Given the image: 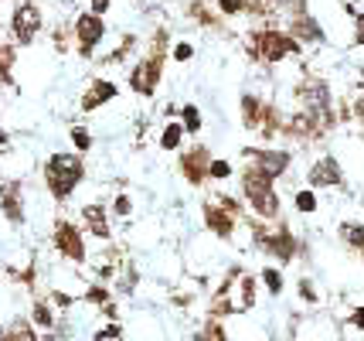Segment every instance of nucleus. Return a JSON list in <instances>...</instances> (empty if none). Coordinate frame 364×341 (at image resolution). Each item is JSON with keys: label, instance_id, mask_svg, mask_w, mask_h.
Instances as JSON below:
<instances>
[{"label": "nucleus", "instance_id": "nucleus-10", "mask_svg": "<svg viewBox=\"0 0 364 341\" xmlns=\"http://www.w3.org/2000/svg\"><path fill=\"white\" fill-rule=\"evenodd\" d=\"M245 157H252L255 171H262V174H266V178H272V181L279 178L286 167H289V161H293L286 150H249Z\"/></svg>", "mask_w": 364, "mask_h": 341}, {"label": "nucleus", "instance_id": "nucleus-35", "mask_svg": "<svg viewBox=\"0 0 364 341\" xmlns=\"http://www.w3.org/2000/svg\"><path fill=\"white\" fill-rule=\"evenodd\" d=\"M348 321H350V325H354V327H358V331L364 335V304H361V308H354V310H350V318H348Z\"/></svg>", "mask_w": 364, "mask_h": 341}, {"label": "nucleus", "instance_id": "nucleus-6", "mask_svg": "<svg viewBox=\"0 0 364 341\" xmlns=\"http://www.w3.org/2000/svg\"><path fill=\"white\" fill-rule=\"evenodd\" d=\"M300 99L303 106H306V113L314 116V120H331V89H327V82L323 79H306L300 85Z\"/></svg>", "mask_w": 364, "mask_h": 341}, {"label": "nucleus", "instance_id": "nucleus-20", "mask_svg": "<svg viewBox=\"0 0 364 341\" xmlns=\"http://www.w3.org/2000/svg\"><path fill=\"white\" fill-rule=\"evenodd\" d=\"M259 280H262V287H266V293H269V297H279V293H283V287H286L283 270H279V266H262Z\"/></svg>", "mask_w": 364, "mask_h": 341}, {"label": "nucleus", "instance_id": "nucleus-8", "mask_svg": "<svg viewBox=\"0 0 364 341\" xmlns=\"http://www.w3.org/2000/svg\"><path fill=\"white\" fill-rule=\"evenodd\" d=\"M160 75H164V62H160V55H154V58H143V62H136L133 75H129V85H133L140 96H154V93H157Z\"/></svg>", "mask_w": 364, "mask_h": 341}, {"label": "nucleus", "instance_id": "nucleus-16", "mask_svg": "<svg viewBox=\"0 0 364 341\" xmlns=\"http://www.w3.org/2000/svg\"><path fill=\"white\" fill-rule=\"evenodd\" d=\"M181 171H184V178H188L191 184H201V181L208 178V154L205 150L184 154V157H181Z\"/></svg>", "mask_w": 364, "mask_h": 341}, {"label": "nucleus", "instance_id": "nucleus-36", "mask_svg": "<svg viewBox=\"0 0 364 341\" xmlns=\"http://www.w3.org/2000/svg\"><path fill=\"white\" fill-rule=\"evenodd\" d=\"M89 4H92V14L102 17L106 11H109V4H112V0H89Z\"/></svg>", "mask_w": 364, "mask_h": 341}, {"label": "nucleus", "instance_id": "nucleus-37", "mask_svg": "<svg viewBox=\"0 0 364 341\" xmlns=\"http://www.w3.org/2000/svg\"><path fill=\"white\" fill-rule=\"evenodd\" d=\"M354 110H358V116H361V123H364V93H361V99H358V106H354Z\"/></svg>", "mask_w": 364, "mask_h": 341}, {"label": "nucleus", "instance_id": "nucleus-26", "mask_svg": "<svg viewBox=\"0 0 364 341\" xmlns=\"http://www.w3.org/2000/svg\"><path fill=\"white\" fill-rule=\"evenodd\" d=\"M296 34L306 38V41H320L323 38V31L314 24V17H296Z\"/></svg>", "mask_w": 364, "mask_h": 341}, {"label": "nucleus", "instance_id": "nucleus-14", "mask_svg": "<svg viewBox=\"0 0 364 341\" xmlns=\"http://www.w3.org/2000/svg\"><path fill=\"white\" fill-rule=\"evenodd\" d=\"M82 229L92 232L95 239H112L109 211L102 209V205H85V209H82Z\"/></svg>", "mask_w": 364, "mask_h": 341}, {"label": "nucleus", "instance_id": "nucleus-3", "mask_svg": "<svg viewBox=\"0 0 364 341\" xmlns=\"http://www.w3.org/2000/svg\"><path fill=\"white\" fill-rule=\"evenodd\" d=\"M255 45H259V55L269 62V65H279L283 58H289V55H300V41L296 38H289V34L283 31H262L255 34Z\"/></svg>", "mask_w": 364, "mask_h": 341}, {"label": "nucleus", "instance_id": "nucleus-5", "mask_svg": "<svg viewBox=\"0 0 364 341\" xmlns=\"http://www.w3.org/2000/svg\"><path fill=\"white\" fill-rule=\"evenodd\" d=\"M55 249L72 263H85V256H89L85 253V239H82V229L72 226V222H58L55 226Z\"/></svg>", "mask_w": 364, "mask_h": 341}, {"label": "nucleus", "instance_id": "nucleus-19", "mask_svg": "<svg viewBox=\"0 0 364 341\" xmlns=\"http://www.w3.org/2000/svg\"><path fill=\"white\" fill-rule=\"evenodd\" d=\"M191 341H232V338H228V331H225V325L218 321V318H208L205 325L194 331V338Z\"/></svg>", "mask_w": 364, "mask_h": 341}, {"label": "nucleus", "instance_id": "nucleus-7", "mask_svg": "<svg viewBox=\"0 0 364 341\" xmlns=\"http://www.w3.org/2000/svg\"><path fill=\"white\" fill-rule=\"evenodd\" d=\"M102 34H106V21L99 14H79L75 17V45H79V55H92L95 45L102 41Z\"/></svg>", "mask_w": 364, "mask_h": 341}, {"label": "nucleus", "instance_id": "nucleus-38", "mask_svg": "<svg viewBox=\"0 0 364 341\" xmlns=\"http://www.w3.org/2000/svg\"><path fill=\"white\" fill-rule=\"evenodd\" d=\"M4 147H7V133L0 130V150H4Z\"/></svg>", "mask_w": 364, "mask_h": 341}, {"label": "nucleus", "instance_id": "nucleus-21", "mask_svg": "<svg viewBox=\"0 0 364 341\" xmlns=\"http://www.w3.org/2000/svg\"><path fill=\"white\" fill-rule=\"evenodd\" d=\"M181 127H184V133H201V110L194 103L181 110Z\"/></svg>", "mask_w": 364, "mask_h": 341}, {"label": "nucleus", "instance_id": "nucleus-4", "mask_svg": "<svg viewBox=\"0 0 364 341\" xmlns=\"http://www.w3.org/2000/svg\"><path fill=\"white\" fill-rule=\"evenodd\" d=\"M11 31H14L17 45L28 48L34 38H38V31H41V11L34 4H21L14 11V17H11Z\"/></svg>", "mask_w": 364, "mask_h": 341}, {"label": "nucleus", "instance_id": "nucleus-24", "mask_svg": "<svg viewBox=\"0 0 364 341\" xmlns=\"http://www.w3.org/2000/svg\"><path fill=\"white\" fill-rule=\"evenodd\" d=\"M341 239L348 246H354V249H364V226H358V222H344L341 226Z\"/></svg>", "mask_w": 364, "mask_h": 341}, {"label": "nucleus", "instance_id": "nucleus-30", "mask_svg": "<svg viewBox=\"0 0 364 341\" xmlns=\"http://www.w3.org/2000/svg\"><path fill=\"white\" fill-rule=\"evenodd\" d=\"M215 4H218V11L228 14V17H238L242 11H245V0H215Z\"/></svg>", "mask_w": 364, "mask_h": 341}, {"label": "nucleus", "instance_id": "nucleus-32", "mask_svg": "<svg viewBox=\"0 0 364 341\" xmlns=\"http://www.w3.org/2000/svg\"><path fill=\"white\" fill-rule=\"evenodd\" d=\"M296 290H300V297H303V300H306V304H317V300H320V297H317V290H314V283H310L306 276H303L300 283H296Z\"/></svg>", "mask_w": 364, "mask_h": 341}, {"label": "nucleus", "instance_id": "nucleus-33", "mask_svg": "<svg viewBox=\"0 0 364 341\" xmlns=\"http://www.w3.org/2000/svg\"><path fill=\"white\" fill-rule=\"evenodd\" d=\"M112 211H116V215H129V211H133V201H129V195H119V198H116V201H112Z\"/></svg>", "mask_w": 364, "mask_h": 341}, {"label": "nucleus", "instance_id": "nucleus-28", "mask_svg": "<svg viewBox=\"0 0 364 341\" xmlns=\"http://www.w3.org/2000/svg\"><path fill=\"white\" fill-rule=\"evenodd\" d=\"M119 338H123V325L119 321H109L106 327H99L92 335V341H119Z\"/></svg>", "mask_w": 364, "mask_h": 341}, {"label": "nucleus", "instance_id": "nucleus-22", "mask_svg": "<svg viewBox=\"0 0 364 341\" xmlns=\"http://www.w3.org/2000/svg\"><path fill=\"white\" fill-rule=\"evenodd\" d=\"M82 300H85V304H95V308H106V304H112V293H109V287H102V283H92L89 290L82 293Z\"/></svg>", "mask_w": 364, "mask_h": 341}, {"label": "nucleus", "instance_id": "nucleus-1", "mask_svg": "<svg viewBox=\"0 0 364 341\" xmlns=\"http://www.w3.org/2000/svg\"><path fill=\"white\" fill-rule=\"evenodd\" d=\"M82 178H85V161H82L79 154H51V157H48L45 184L58 201L72 195L82 184Z\"/></svg>", "mask_w": 364, "mask_h": 341}, {"label": "nucleus", "instance_id": "nucleus-29", "mask_svg": "<svg viewBox=\"0 0 364 341\" xmlns=\"http://www.w3.org/2000/svg\"><path fill=\"white\" fill-rule=\"evenodd\" d=\"M72 144H75L82 154H85V150L92 147V137H89V130H85V127H72Z\"/></svg>", "mask_w": 364, "mask_h": 341}, {"label": "nucleus", "instance_id": "nucleus-31", "mask_svg": "<svg viewBox=\"0 0 364 341\" xmlns=\"http://www.w3.org/2000/svg\"><path fill=\"white\" fill-rule=\"evenodd\" d=\"M228 174H232L228 161H208V178H228Z\"/></svg>", "mask_w": 364, "mask_h": 341}, {"label": "nucleus", "instance_id": "nucleus-13", "mask_svg": "<svg viewBox=\"0 0 364 341\" xmlns=\"http://www.w3.org/2000/svg\"><path fill=\"white\" fill-rule=\"evenodd\" d=\"M205 226H208V232L218 236V239H232V232H235L232 211H225L218 201H208L205 205Z\"/></svg>", "mask_w": 364, "mask_h": 341}, {"label": "nucleus", "instance_id": "nucleus-17", "mask_svg": "<svg viewBox=\"0 0 364 341\" xmlns=\"http://www.w3.org/2000/svg\"><path fill=\"white\" fill-rule=\"evenodd\" d=\"M38 331H55L58 327V314H55V308H51V300H34L31 304V318H28Z\"/></svg>", "mask_w": 364, "mask_h": 341}, {"label": "nucleus", "instance_id": "nucleus-2", "mask_svg": "<svg viewBox=\"0 0 364 341\" xmlns=\"http://www.w3.org/2000/svg\"><path fill=\"white\" fill-rule=\"evenodd\" d=\"M242 195L252 205L255 215H262V219H276L279 215V195L272 192V178H266L262 171L249 167L242 174Z\"/></svg>", "mask_w": 364, "mask_h": 341}, {"label": "nucleus", "instance_id": "nucleus-12", "mask_svg": "<svg viewBox=\"0 0 364 341\" xmlns=\"http://www.w3.org/2000/svg\"><path fill=\"white\" fill-rule=\"evenodd\" d=\"M259 246L269 253L276 263H289L293 256H296V239L289 236V232H276V236H259Z\"/></svg>", "mask_w": 364, "mask_h": 341}, {"label": "nucleus", "instance_id": "nucleus-9", "mask_svg": "<svg viewBox=\"0 0 364 341\" xmlns=\"http://www.w3.org/2000/svg\"><path fill=\"white\" fill-rule=\"evenodd\" d=\"M306 181H310V188H341L344 184V171H341L337 157H317Z\"/></svg>", "mask_w": 364, "mask_h": 341}, {"label": "nucleus", "instance_id": "nucleus-11", "mask_svg": "<svg viewBox=\"0 0 364 341\" xmlns=\"http://www.w3.org/2000/svg\"><path fill=\"white\" fill-rule=\"evenodd\" d=\"M0 211H4V219L14 222V226L24 222V192H21L17 181H11V184L0 188Z\"/></svg>", "mask_w": 364, "mask_h": 341}, {"label": "nucleus", "instance_id": "nucleus-23", "mask_svg": "<svg viewBox=\"0 0 364 341\" xmlns=\"http://www.w3.org/2000/svg\"><path fill=\"white\" fill-rule=\"evenodd\" d=\"M181 137H184V127H181V123H167L164 133H160V147H164V150H177V147H181Z\"/></svg>", "mask_w": 364, "mask_h": 341}, {"label": "nucleus", "instance_id": "nucleus-27", "mask_svg": "<svg viewBox=\"0 0 364 341\" xmlns=\"http://www.w3.org/2000/svg\"><path fill=\"white\" fill-rule=\"evenodd\" d=\"M296 211H303V215H310V211H317V195H314V188H303V192H296Z\"/></svg>", "mask_w": 364, "mask_h": 341}, {"label": "nucleus", "instance_id": "nucleus-34", "mask_svg": "<svg viewBox=\"0 0 364 341\" xmlns=\"http://www.w3.org/2000/svg\"><path fill=\"white\" fill-rule=\"evenodd\" d=\"M191 55H194L191 41H181V45H174V58H177V62H188Z\"/></svg>", "mask_w": 364, "mask_h": 341}, {"label": "nucleus", "instance_id": "nucleus-15", "mask_svg": "<svg viewBox=\"0 0 364 341\" xmlns=\"http://www.w3.org/2000/svg\"><path fill=\"white\" fill-rule=\"evenodd\" d=\"M109 99H116V85L109 79H92L89 89H85V96H82V110H99Z\"/></svg>", "mask_w": 364, "mask_h": 341}, {"label": "nucleus", "instance_id": "nucleus-18", "mask_svg": "<svg viewBox=\"0 0 364 341\" xmlns=\"http://www.w3.org/2000/svg\"><path fill=\"white\" fill-rule=\"evenodd\" d=\"M0 341H41V335H38V327L28 318H14L11 325L0 331Z\"/></svg>", "mask_w": 364, "mask_h": 341}, {"label": "nucleus", "instance_id": "nucleus-25", "mask_svg": "<svg viewBox=\"0 0 364 341\" xmlns=\"http://www.w3.org/2000/svg\"><path fill=\"white\" fill-rule=\"evenodd\" d=\"M259 116H262V103H259L255 96L242 99V120H245L249 127H259Z\"/></svg>", "mask_w": 364, "mask_h": 341}]
</instances>
